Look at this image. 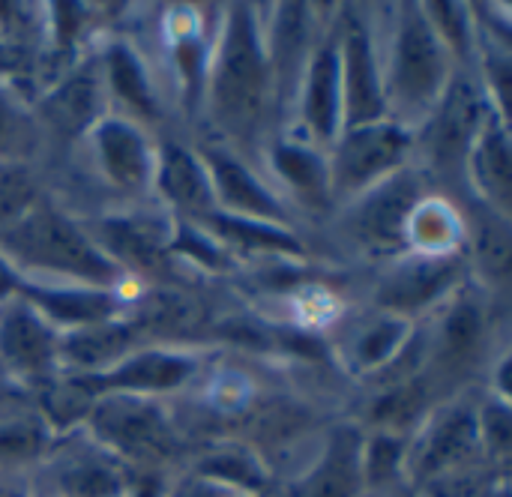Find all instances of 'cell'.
Masks as SVG:
<instances>
[{
	"instance_id": "obj_1",
	"label": "cell",
	"mask_w": 512,
	"mask_h": 497,
	"mask_svg": "<svg viewBox=\"0 0 512 497\" xmlns=\"http://www.w3.org/2000/svg\"><path fill=\"white\" fill-rule=\"evenodd\" d=\"M210 117L231 141H249L273 93V69L258 15L246 3H231L222 15L219 42L207 63Z\"/></svg>"
},
{
	"instance_id": "obj_2",
	"label": "cell",
	"mask_w": 512,
	"mask_h": 497,
	"mask_svg": "<svg viewBox=\"0 0 512 497\" xmlns=\"http://www.w3.org/2000/svg\"><path fill=\"white\" fill-rule=\"evenodd\" d=\"M450 48L438 36L423 3H399L387 42L384 93L387 111L402 126L426 120L453 78Z\"/></svg>"
},
{
	"instance_id": "obj_3",
	"label": "cell",
	"mask_w": 512,
	"mask_h": 497,
	"mask_svg": "<svg viewBox=\"0 0 512 497\" xmlns=\"http://www.w3.org/2000/svg\"><path fill=\"white\" fill-rule=\"evenodd\" d=\"M0 255L12 267L21 264L90 288L111 291L123 276L78 222L48 204H36L0 234Z\"/></svg>"
},
{
	"instance_id": "obj_4",
	"label": "cell",
	"mask_w": 512,
	"mask_h": 497,
	"mask_svg": "<svg viewBox=\"0 0 512 497\" xmlns=\"http://www.w3.org/2000/svg\"><path fill=\"white\" fill-rule=\"evenodd\" d=\"M87 423L93 441L129 468H159L180 450L174 426L150 396H99Z\"/></svg>"
},
{
	"instance_id": "obj_5",
	"label": "cell",
	"mask_w": 512,
	"mask_h": 497,
	"mask_svg": "<svg viewBox=\"0 0 512 497\" xmlns=\"http://www.w3.org/2000/svg\"><path fill=\"white\" fill-rule=\"evenodd\" d=\"M411 147H414L411 129L393 117L342 129L327 153L330 195L351 201L369 186L381 183L384 177L408 168Z\"/></svg>"
},
{
	"instance_id": "obj_6",
	"label": "cell",
	"mask_w": 512,
	"mask_h": 497,
	"mask_svg": "<svg viewBox=\"0 0 512 497\" xmlns=\"http://www.w3.org/2000/svg\"><path fill=\"white\" fill-rule=\"evenodd\" d=\"M423 198L420 174L402 168L348 201L342 231L363 252L399 258L408 252V225Z\"/></svg>"
},
{
	"instance_id": "obj_7",
	"label": "cell",
	"mask_w": 512,
	"mask_h": 497,
	"mask_svg": "<svg viewBox=\"0 0 512 497\" xmlns=\"http://www.w3.org/2000/svg\"><path fill=\"white\" fill-rule=\"evenodd\" d=\"M465 270H468L465 249L444 252V255L405 252L393 258L390 270L381 276L375 288V300L384 312L405 318L450 297L453 288L462 282Z\"/></svg>"
},
{
	"instance_id": "obj_8",
	"label": "cell",
	"mask_w": 512,
	"mask_h": 497,
	"mask_svg": "<svg viewBox=\"0 0 512 497\" xmlns=\"http://www.w3.org/2000/svg\"><path fill=\"white\" fill-rule=\"evenodd\" d=\"M339 54H342V129L387 120V93L381 51L372 30L354 12L339 21Z\"/></svg>"
},
{
	"instance_id": "obj_9",
	"label": "cell",
	"mask_w": 512,
	"mask_h": 497,
	"mask_svg": "<svg viewBox=\"0 0 512 497\" xmlns=\"http://www.w3.org/2000/svg\"><path fill=\"white\" fill-rule=\"evenodd\" d=\"M492 105L489 96L474 84V78L453 72L447 90L441 93L438 105L426 117V150L429 159L444 168H465L468 150L480 135Z\"/></svg>"
},
{
	"instance_id": "obj_10",
	"label": "cell",
	"mask_w": 512,
	"mask_h": 497,
	"mask_svg": "<svg viewBox=\"0 0 512 497\" xmlns=\"http://www.w3.org/2000/svg\"><path fill=\"white\" fill-rule=\"evenodd\" d=\"M300 114L309 129L312 147L327 153L342 132V54H339V24L324 33V39L309 51L300 75Z\"/></svg>"
},
{
	"instance_id": "obj_11",
	"label": "cell",
	"mask_w": 512,
	"mask_h": 497,
	"mask_svg": "<svg viewBox=\"0 0 512 497\" xmlns=\"http://www.w3.org/2000/svg\"><path fill=\"white\" fill-rule=\"evenodd\" d=\"M90 153L99 174L126 195H141L153 186L156 150L144 129L123 114H102L90 132Z\"/></svg>"
},
{
	"instance_id": "obj_12",
	"label": "cell",
	"mask_w": 512,
	"mask_h": 497,
	"mask_svg": "<svg viewBox=\"0 0 512 497\" xmlns=\"http://www.w3.org/2000/svg\"><path fill=\"white\" fill-rule=\"evenodd\" d=\"M480 447L477 414L468 408H447L423 429L414 444H408L405 474H411L417 483H435L447 474L471 468Z\"/></svg>"
},
{
	"instance_id": "obj_13",
	"label": "cell",
	"mask_w": 512,
	"mask_h": 497,
	"mask_svg": "<svg viewBox=\"0 0 512 497\" xmlns=\"http://www.w3.org/2000/svg\"><path fill=\"white\" fill-rule=\"evenodd\" d=\"M195 375V360L177 351H132L99 375H69L90 399L99 396H150L183 387Z\"/></svg>"
},
{
	"instance_id": "obj_14",
	"label": "cell",
	"mask_w": 512,
	"mask_h": 497,
	"mask_svg": "<svg viewBox=\"0 0 512 497\" xmlns=\"http://www.w3.org/2000/svg\"><path fill=\"white\" fill-rule=\"evenodd\" d=\"M198 156L207 168L216 210L222 207V213H231V216L291 228V213L282 204V198L246 162H240L234 153L222 147H204Z\"/></svg>"
},
{
	"instance_id": "obj_15",
	"label": "cell",
	"mask_w": 512,
	"mask_h": 497,
	"mask_svg": "<svg viewBox=\"0 0 512 497\" xmlns=\"http://www.w3.org/2000/svg\"><path fill=\"white\" fill-rule=\"evenodd\" d=\"M84 231L120 273L135 270L150 279L171 273V234L147 216H108Z\"/></svg>"
},
{
	"instance_id": "obj_16",
	"label": "cell",
	"mask_w": 512,
	"mask_h": 497,
	"mask_svg": "<svg viewBox=\"0 0 512 497\" xmlns=\"http://www.w3.org/2000/svg\"><path fill=\"white\" fill-rule=\"evenodd\" d=\"M60 333L24 300L6 303L0 312V360L24 378H48L57 372Z\"/></svg>"
},
{
	"instance_id": "obj_17",
	"label": "cell",
	"mask_w": 512,
	"mask_h": 497,
	"mask_svg": "<svg viewBox=\"0 0 512 497\" xmlns=\"http://www.w3.org/2000/svg\"><path fill=\"white\" fill-rule=\"evenodd\" d=\"M15 297L33 306L57 333L120 318V309H123L117 294H111L108 288H90V285H42V282L21 279Z\"/></svg>"
},
{
	"instance_id": "obj_18",
	"label": "cell",
	"mask_w": 512,
	"mask_h": 497,
	"mask_svg": "<svg viewBox=\"0 0 512 497\" xmlns=\"http://www.w3.org/2000/svg\"><path fill=\"white\" fill-rule=\"evenodd\" d=\"M51 486L57 497H126L132 492V477L123 462L93 441L66 447L54 456Z\"/></svg>"
},
{
	"instance_id": "obj_19",
	"label": "cell",
	"mask_w": 512,
	"mask_h": 497,
	"mask_svg": "<svg viewBox=\"0 0 512 497\" xmlns=\"http://www.w3.org/2000/svg\"><path fill=\"white\" fill-rule=\"evenodd\" d=\"M512 147L507 132V117H501L495 108L489 111L480 135L474 138L465 168L471 177V186L477 189L486 210L510 219L512 201Z\"/></svg>"
},
{
	"instance_id": "obj_20",
	"label": "cell",
	"mask_w": 512,
	"mask_h": 497,
	"mask_svg": "<svg viewBox=\"0 0 512 497\" xmlns=\"http://www.w3.org/2000/svg\"><path fill=\"white\" fill-rule=\"evenodd\" d=\"M153 186L183 216L204 219L216 210L213 186H210V177H207L201 156L192 153L189 147L177 144V141H165L156 150Z\"/></svg>"
},
{
	"instance_id": "obj_21",
	"label": "cell",
	"mask_w": 512,
	"mask_h": 497,
	"mask_svg": "<svg viewBox=\"0 0 512 497\" xmlns=\"http://www.w3.org/2000/svg\"><path fill=\"white\" fill-rule=\"evenodd\" d=\"M138 330L120 318L63 330L57 339V369L72 375H99L132 354Z\"/></svg>"
},
{
	"instance_id": "obj_22",
	"label": "cell",
	"mask_w": 512,
	"mask_h": 497,
	"mask_svg": "<svg viewBox=\"0 0 512 497\" xmlns=\"http://www.w3.org/2000/svg\"><path fill=\"white\" fill-rule=\"evenodd\" d=\"M363 489V435L342 426L327 438L318 465L300 483L297 497H360Z\"/></svg>"
},
{
	"instance_id": "obj_23",
	"label": "cell",
	"mask_w": 512,
	"mask_h": 497,
	"mask_svg": "<svg viewBox=\"0 0 512 497\" xmlns=\"http://www.w3.org/2000/svg\"><path fill=\"white\" fill-rule=\"evenodd\" d=\"M39 117L51 132L81 135L102 117V78L84 66L60 78L39 102Z\"/></svg>"
},
{
	"instance_id": "obj_24",
	"label": "cell",
	"mask_w": 512,
	"mask_h": 497,
	"mask_svg": "<svg viewBox=\"0 0 512 497\" xmlns=\"http://www.w3.org/2000/svg\"><path fill=\"white\" fill-rule=\"evenodd\" d=\"M270 171L303 207H324L333 198L327 153H321L312 144L285 138L276 141L270 147Z\"/></svg>"
},
{
	"instance_id": "obj_25",
	"label": "cell",
	"mask_w": 512,
	"mask_h": 497,
	"mask_svg": "<svg viewBox=\"0 0 512 497\" xmlns=\"http://www.w3.org/2000/svg\"><path fill=\"white\" fill-rule=\"evenodd\" d=\"M102 81L105 90L129 111V120H156L159 117V99L153 90V81L141 63V57L129 45H111L102 60Z\"/></svg>"
},
{
	"instance_id": "obj_26",
	"label": "cell",
	"mask_w": 512,
	"mask_h": 497,
	"mask_svg": "<svg viewBox=\"0 0 512 497\" xmlns=\"http://www.w3.org/2000/svg\"><path fill=\"white\" fill-rule=\"evenodd\" d=\"M201 222L210 228L213 240L225 243V249L234 246V249H249V252H279V255H300L303 252V246L291 234V228H282V225L243 219V216H231L222 210H213Z\"/></svg>"
},
{
	"instance_id": "obj_27",
	"label": "cell",
	"mask_w": 512,
	"mask_h": 497,
	"mask_svg": "<svg viewBox=\"0 0 512 497\" xmlns=\"http://www.w3.org/2000/svg\"><path fill=\"white\" fill-rule=\"evenodd\" d=\"M465 243V228L459 213L438 198H423L411 216L408 225V252H423V255H444V252H459Z\"/></svg>"
},
{
	"instance_id": "obj_28",
	"label": "cell",
	"mask_w": 512,
	"mask_h": 497,
	"mask_svg": "<svg viewBox=\"0 0 512 497\" xmlns=\"http://www.w3.org/2000/svg\"><path fill=\"white\" fill-rule=\"evenodd\" d=\"M48 426L36 414L0 417V468H15L48 453Z\"/></svg>"
},
{
	"instance_id": "obj_29",
	"label": "cell",
	"mask_w": 512,
	"mask_h": 497,
	"mask_svg": "<svg viewBox=\"0 0 512 497\" xmlns=\"http://www.w3.org/2000/svg\"><path fill=\"white\" fill-rule=\"evenodd\" d=\"M408 336H411V327L405 318L387 315V318L375 321L354 342V366L369 369V372L387 366L393 357L402 354V348L408 345Z\"/></svg>"
},
{
	"instance_id": "obj_30",
	"label": "cell",
	"mask_w": 512,
	"mask_h": 497,
	"mask_svg": "<svg viewBox=\"0 0 512 497\" xmlns=\"http://www.w3.org/2000/svg\"><path fill=\"white\" fill-rule=\"evenodd\" d=\"M408 444L399 432H378L363 438V483L366 489H387L405 474Z\"/></svg>"
},
{
	"instance_id": "obj_31",
	"label": "cell",
	"mask_w": 512,
	"mask_h": 497,
	"mask_svg": "<svg viewBox=\"0 0 512 497\" xmlns=\"http://www.w3.org/2000/svg\"><path fill=\"white\" fill-rule=\"evenodd\" d=\"M39 126L36 117L9 93L0 87V162H18L27 159L36 150Z\"/></svg>"
},
{
	"instance_id": "obj_32",
	"label": "cell",
	"mask_w": 512,
	"mask_h": 497,
	"mask_svg": "<svg viewBox=\"0 0 512 497\" xmlns=\"http://www.w3.org/2000/svg\"><path fill=\"white\" fill-rule=\"evenodd\" d=\"M474 258L483 264V270L504 282L510 273V219L486 210V216L477 222L474 234Z\"/></svg>"
},
{
	"instance_id": "obj_33",
	"label": "cell",
	"mask_w": 512,
	"mask_h": 497,
	"mask_svg": "<svg viewBox=\"0 0 512 497\" xmlns=\"http://www.w3.org/2000/svg\"><path fill=\"white\" fill-rule=\"evenodd\" d=\"M174 69L183 81L186 105L195 111V105L204 96L207 87V51L201 42V33L195 27H183L174 39Z\"/></svg>"
},
{
	"instance_id": "obj_34",
	"label": "cell",
	"mask_w": 512,
	"mask_h": 497,
	"mask_svg": "<svg viewBox=\"0 0 512 497\" xmlns=\"http://www.w3.org/2000/svg\"><path fill=\"white\" fill-rule=\"evenodd\" d=\"M39 204L33 174L18 162H0V234Z\"/></svg>"
},
{
	"instance_id": "obj_35",
	"label": "cell",
	"mask_w": 512,
	"mask_h": 497,
	"mask_svg": "<svg viewBox=\"0 0 512 497\" xmlns=\"http://www.w3.org/2000/svg\"><path fill=\"white\" fill-rule=\"evenodd\" d=\"M444 354L450 360H465L468 354L477 351L480 339H483V312L474 300H459L447 318H444Z\"/></svg>"
},
{
	"instance_id": "obj_36",
	"label": "cell",
	"mask_w": 512,
	"mask_h": 497,
	"mask_svg": "<svg viewBox=\"0 0 512 497\" xmlns=\"http://www.w3.org/2000/svg\"><path fill=\"white\" fill-rule=\"evenodd\" d=\"M477 429H480V444L489 450V456L504 459L510 453V408L507 402H489V408L477 417Z\"/></svg>"
},
{
	"instance_id": "obj_37",
	"label": "cell",
	"mask_w": 512,
	"mask_h": 497,
	"mask_svg": "<svg viewBox=\"0 0 512 497\" xmlns=\"http://www.w3.org/2000/svg\"><path fill=\"white\" fill-rule=\"evenodd\" d=\"M240 492H234V489H228V486H222L219 480H213V477H204V474H198V471H189V474H183L180 480H174V486L165 492L162 497H237Z\"/></svg>"
},
{
	"instance_id": "obj_38",
	"label": "cell",
	"mask_w": 512,
	"mask_h": 497,
	"mask_svg": "<svg viewBox=\"0 0 512 497\" xmlns=\"http://www.w3.org/2000/svg\"><path fill=\"white\" fill-rule=\"evenodd\" d=\"M18 285H21V276H18V270L0 255V300H15V294H18Z\"/></svg>"
},
{
	"instance_id": "obj_39",
	"label": "cell",
	"mask_w": 512,
	"mask_h": 497,
	"mask_svg": "<svg viewBox=\"0 0 512 497\" xmlns=\"http://www.w3.org/2000/svg\"><path fill=\"white\" fill-rule=\"evenodd\" d=\"M0 497H30V492H27V486L18 483L15 477L0 474Z\"/></svg>"
},
{
	"instance_id": "obj_40",
	"label": "cell",
	"mask_w": 512,
	"mask_h": 497,
	"mask_svg": "<svg viewBox=\"0 0 512 497\" xmlns=\"http://www.w3.org/2000/svg\"><path fill=\"white\" fill-rule=\"evenodd\" d=\"M396 497H417L414 492H402V495H396Z\"/></svg>"
},
{
	"instance_id": "obj_41",
	"label": "cell",
	"mask_w": 512,
	"mask_h": 497,
	"mask_svg": "<svg viewBox=\"0 0 512 497\" xmlns=\"http://www.w3.org/2000/svg\"><path fill=\"white\" fill-rule=\"evenodd\" d=\"M237 497H261V495H237Z\"/></svg>"
},
{
	"instance_id": "obj_42",
	"label": "cell",
	"mask_w": 512,
	"mask_h": 497,
	"mask_svg": "<svg viewBox=\"0 0 512 497\" xmlns=\"http://www.w3.org/2000/svg\"><path fill=\"white\" fill-rule=\"evenodd\" d=\"M0 399H3V393H0Z\"/></svg>"
}]
</instances>
